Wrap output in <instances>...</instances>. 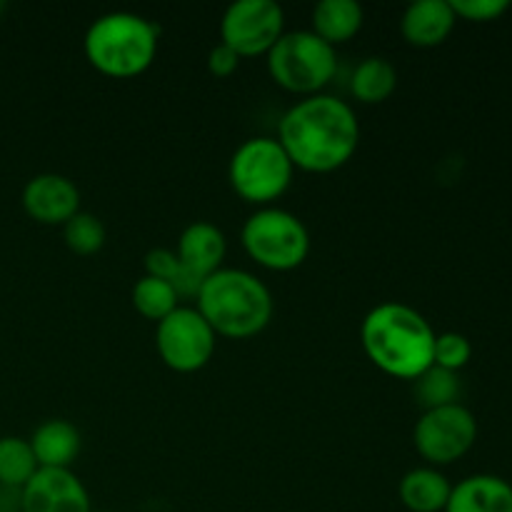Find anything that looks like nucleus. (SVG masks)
<instances>
[{
	"label": "nucleus",
	"instance_id": "5",
	"mask_svg": "<svg viewBox=\"0 0 512 512\" xmlns=\"http://www.w3.org/2000/svg\"><path fill=\"white\" fill-rule=\"evenodd\" d=\"M265 63L273 83L300 98L320 95L338 73V53L313 30H285Z\"/></svg>",
	"mask_w": 512,
	"mask_h": 512
},
{
	"label": "nucleus",
	"instance_id": "18",
	"mask_svg": "<svg viewBox=\"0 0 512 512\" xmlns=\"http://www.w3.org/2000/svg\"><path fill=\"white\" fill-rule=\"evenodd\" d=\"M450 480L438 468H413L400 478L398 498L410 512H445L450 500Z\"/></svg>",
	"mask_w": 512,
	"mask_h": 512
},
{
	"label": "nucleus",
	"instance_id": "22",
	"mask_svg": "<svg viewBox=\"0 0 512 512\" xmlns=\"http://www.w3.org/2000/svg\"><path fill=\"white\" fill-rule=\"evenodd\" d=\"M415 385V400L425 410L445 408V405L460 403V393H463V385H460L458 373H450V370L438 368V365H430L420 378L413 380Z\"/></svg>",
	"mask_w": 512,
	"mask_h": 512
},
{
	"label": "nucleus",
	"instance_id": "26",
	"mask_svg": "<svg viewBox=\"0 0 512 512\" xmlns=\"http://www.w3.org/2000/svg\"><path fill=\"white\" fill-rule=\"evenodd\" d=\"M180 260L175 255V250L170 248H153L145 255V275H153V278L165 280V283L173 285L180 275Z\"/></svg>",
	"mask_w": 512,
	"mask_h": 512
},
{
	"label": "nucleus",
	"instance_id": "25",
	"mask_svg": "<svg viewBox=\"0 0 512 512\" xmlns=\"http://www.w3.org/2000/svg\"><path fill=\"white\" fill-rule=\"evenodd\" d=\"M455 18L470 20V23H490L500 15L508 13V0H450Z\"/></svg>",
	"mask_w": 512,
	"mask_h": 512
},
{
	"label": "nucleus",
	"instance_id": "17",
	"mask_svg": "<svg viewBox=\"0 0 512 512\" xmlns=\"http://www.w3.org/2000/svg\"><path fill=\"white\" fill-rule=\"evenodd\" d=\"M363 23L365 10L355 0H320L310 15V30L333 48L353 40Z\"/></svg>",
	"mask_w": 512,
	"mask_h": 512
},
{
	"label": "nucleus",
	"instance_id": "7",
	"mask_svg": "<svg viewBox=\"0 0 512 512\" xmlns=\"http://www.w3.org/2000/svg\"><path fill=\"white\" fill-rule=\"evenodd\" d=\"M240 243L255 265L273 273H290L310 255V233L303 220L283 208H255L245 218Z\"/></svg>",
	"mask_w": 512,
	"mask_h": 512
},
{
	"label": "nucleus",
	"instance_id": "6",
	"mask_svg": "<svg viewBox=\"0 0 512 512\" xmlns=\"http://www.w3.org/2000/svg\"><path fill=\"white\" fill-rule=\"evenodd\" d=\"M295 178V168L278 138L258 135L235 148L228 163V180L233 193L255 208H270L283 198Z\"/></svg>",
	"mask_w": 512,
	"mask_h": 512
},
{
	"label": "nucleus",
	"instance_id": "2",
	"mask_svg": "<svg viewBox=\"0 0 512 512\" xmlns=\"http://www.w3.org/2000/svg\"><path fill=\"white\" fill-rule=\"evenodd\" d=\"M435 335L423 313L395 300L375 305L360 325V343L370 363L380 373L410 383L433 365Z\"/></svg>",
	"mask_w": 512,
	"mask_h": 512
},
{
	"label": "nucleus",
	"instance_id": "14",
	"mask_svg": "<svg viewBox=\"0 0 512 512\" xmlns=\"http://www.w3.org/2000/svg\"><path fill=\"white\" fill-rule=\"evenodd\" d=\"M453 5L450 0H418L408 5L400 18V33L413 48H438L455 30Z\"/></svg>",
	"mask_w": 512,
	"mask_h": 512
},
{
	"label": "nucleus",
	"instance_id": "9",
	"mask_svg": "<svg viewBox=\"0 0 512 512\" xmlns=\"http://www.w3.org/2000/svg\"><path fill=\"white\" fill-rule=\"evenodd\" d=\"M478 440V420L463 403L425 410L413 428V445L430 468L458 463Z\"/></svg>",
	"mask_w": 512,
	"mask_h": 512
},
{
	"label": "nucleus",
	"instance_id": "24",
	"mask_svg": "<svg viewBox=\"0 0 512 512\" xmlns=\"http://www.w3.org/2000/svg\"><path fill=\"white\" fill-rule=\"evenodd\" d=\"M473 358V345L463 333H440L435 335V350H433V365L450 370V373H460L465 365Z\"/></svg>",
	"mask_w": 512,
	"mask_h": 512
},
{
	"label": "nucleus",
	"instance_id": "23",
	"mask_svg": "<svg viewBox=\"0 0 512 512\" xmlns=\"http://www.w3.org/2000/svg\"><path fill=\"white\" fill-rule=\"evenodd\" d=\"M63 240L65 245H68L70 253L88 258V255L100 253V250L105 248L108 230H105L103 220H100L98 215L83 213V210H80L78 215H73V218L63 225Z\"/></svg>",
	"mask_w": 512,
	"mask_h": 512
},
{
	"label": "nucleus",
	"instance_id": "20",
	"mask_svg": "<svg viewBox=\"0 0 512 512\" xmlns=\"http://www.w3.org/2000/svg\"><path fill=\"white\" fill-rule=\"evenodd\" d=\"M38 470V460L28 440L18 435L0 438V488L20 493Z\"/></svg>",
	"mask_w": 512,
	"mask_h": 512
},
{
	"label": "nucleus",
	"instance_id": "19",
	"mask_svg": "<svg viewBox=\"0 0 512 512\" xmlns=\"http://www.w3.org/2000/svg\"><path fill=\"white\" fill-rule=\"evenodd\" d=\"M398 88V70L388 58L370 55L355 65L350 75V95L363 105H380Z\"/></svg>",
	"mask_w": 512,
	"mask_h": 512
},
{
	"label": "nucleus",
	"instance_id": "13",
	"mask_svg": "<svg viewBox=\"0 0 512 512\" xmlns=\"http://www.w3.org/2000/svg\"><path fill=\"white\" fill-rule=\"evenodd\" d=\"M225 253H228L225 233L218 225L208 223V220H195V223H190L180 233L178 248H175V255L183 263V268H188L190 273L203 280L223 268Z\"/></svg>",
	"mask_w": 512,
	"mask_h": 512
},
{
	"label": "nucleus",
	"instance_id": "27",
	"mask_svg": "<svg viewBox=\"0 0 512 512\" xmlns=\"http://www.w3.org/2000/svg\"><path fill=\"white\" fill-rule=\"evenodd\" d=\"M240 58L228 48V45L218 43L208 53V73L215 75V78H230V75L238 70Z\"/></svg>",
	"mask_w": 512,
	"mask_h": 512
},
{
	"label": "nucleus",
	"instance_id": "12",
	"mask_svg": "<svg viewBox=\"0 0 512 512\" xmlns=\"http://www.w3.org/2000/svg\"><path fill=\"white\" fill-rule=\"evenodd\" d=\"M20 203L25 215L35 223L63 228L73 215L80 213V190L65 175L40 173L25 183Z\"/></svg>",
	"mask_w": 512,
	"mask_h": 512
},
{
	"label": "nucleus",
	"instance_id": "21",
	"mask_svg": "<svg viewBox=\"0 0 512 512\" xmlns=\"http://www.w3.org/2000/svg\"><path fill=\"white\" fill-rule=\"evenodd\" d=\"M130 300H133L135 313L143 315L145 320L155 325L163 318H168L180 305V298L173 285L160 278H153V275H143V278L135 280Z\"/></svg>",
	"mask_w": 512,
	"mask_h": 512
},
{
	"label": "nucleus",
	"instance_id": "4",
	"mask_svg": "<svg viewBox=\"0 0 512 512\" xmlns=\"http://www.w3.org/2000/svg\"><path fill=\"white\" fill-rule=\"evenodd\" d=\"M158 40L160 30L153 20L128 10H115L90 23L83 38V53L105 78L130 80L155 63Z\"/></svg>",
	"mask_w": 512,
	"mask_h": 512
},
{
	"label": "nucleus",
	"instance_id": "8",
	"mask_svg": "<svg viewBox=\"0 0 512 512\" xmlns=\"http://www.w3.org/2000/svg\"><path fill=\"white\" fill-rule=\"evenodd\" d=\"M218 335L213 333L195 305H178L168 318L155 325V350L165 368L190 375L213 360Z\"/></svg>",
	"mask_w": 512,
	"mask_h": 512
},
{
	"label": "nucleus",
	"instance_id": "10",
	"mask_svg": "<svg viewBox=\"0 0 512 512\" xmlns=\"http://www.w3.org/2000/svg\"><path fill=\"white\" fill-rule=\"evenodd\" d=\"M285 33V13L275 0H235L220 20V43L240 60L268 55Z\"/></svg>",
	"mask_w": 512,
	"mask_h": 512
},
{
	"label": "nucleus",
	"instance_id": "1",
	"mask_svg": "<svg viewBox=\"0 0 512 512\" xmlns=\"http://www.w3.org/2000/svg\"><path fill=\"white\" fill-rule=\"evenodd\" d=\"M278 143L295 170L328 175L348 165L360 145V120L343 98L320 93L290 105L278 125Z\"/></svg>",
	"mask_w": 512,
	"mask_h": 512
},
{
	"label": "nucleus",
	"instance_id": "11",
	"mask_svg": "<svg viewBox=\"0 0 512 512\" xmlns=\"http://www.w3.org/2000/svg\"><path fill=\"white\" fill-rule=\"evenodd\" d=\"M20 512H93V500L73 470L40 468L20 490Z\"/></svg>",
	"mask_w": 512,
	"mask_h": 512
},
{
	"label": "nucleus",
	"instance_id": "16",
	"mask_svg": "<svg viewBox=\"0 0 512 512\" xmlns=\"http://www.w3.org/2000/svg\"><path fill=\"white\" fill-rule=\"evenodd\" d=\"M445 512H512V485L500 475H470L453 485Z\"/></svg>",
	"mask_w": 512,
	"mask_h": 512
},
{
	"label": "nucleus",
	"instance_id": "3",
	"mask_svg": "<svg viewBox=\"0 0 512 512\" xmlns=\"http://www.w3.org/2000/svg\"><path fill=\"white\" fill-rule=\"evenodd\" d=\"M195 308L218 338L250 340L270 325L275 300L258 275L240 268H220L203 280Z\"/></svg>",
	"mask_w": 512,
	"mask_h": 512
},
{
	"label": "nucleus",
	"instance_id": "15",
	"mask_svg": "<svg viewBox=\"0 0 512 512\" xmlns=\"http://www.w3.org/2000/svg\"><path fill=\"white\" fill-rule=\"evenodd\" d=\"M28 443L33 448L35 460H38V468L48 470H70L80 455V448H83L80 430L63 418L43 420L33 430Z\"/></svg>",
	"mask_w": 512,
	"mask_h": 512
}]
</instances>
